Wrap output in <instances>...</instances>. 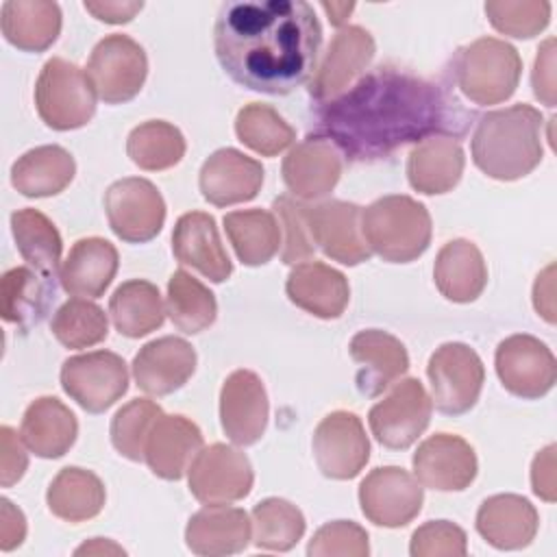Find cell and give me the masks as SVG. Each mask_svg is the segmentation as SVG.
Returning a JSON list of instances; mask_svg holds the SVG:
<instances>
[{"instance_id": "816d5d0a", "label": "cell", "mask_w": 557, "mask_h": 557, "mask_svg": "<svg viewBox=\"0 0 557 557\" xmlns=\"http://www.w3.org/2000/svg\"><path fill=\"white\" fill-rule=\"evenodd\" d=\"M531 85L537 100L555 107V39L548 37L540 48L531 72Z\"/></svg>"}, {"instance_id": "db71d44e", "label": "cell", "mask_w": 557, "mask_h": 557, "mask_svg": "<svg viewBox=\"0 0 557 557\" xmlns=\"http://www.w3.org/2000/svg\"><path fill=\"white\" fill-rule=\"evenodd\" d=\"M26 537V518L24 513L9 500L0 498V550L17 548Z\"/></svg>"}, {"instance_id": "6f0895ef", "label": "cell", "mask_w": 557, "mask_h": 557, "mask_svg": "<svg viewBox=\"0 0 557 557\" xmlns=\"http://www.w3.org/2000/svg\"><path fill=\"white\" fill-rule=\"evenodd\" d=\"M322 9L326 11L329 22L333 26H342L348 20V15L352 13L355 4L352 2H322Z\"/></svg>"}, {"instance_id": "8d00e7d4", "label": "cell", "mask_w": 557, "mask_h": 557, "mask_svg": "<svg viewBox=\"0 0 557 557\" xmlns=\"http://www.w3.org/2000/svg\"><path fill=\"white\" fill-rule=\"evenodd\" d=\"M102 481L85 468L67 466L52 479L46 503L48 509L65 522H85L96 518L104 507Z\"/></svg>"}, {"instance_id": "4dcf8cb0", "label": "cell", "mask_w": 557, "mask_h": 557, "mask_svg": "<svg viewBox=\"0 0 557 557\" xmlns=\"http://www.w3.org/2000/svg\"><path fill=\"white\" fill-rule=\"evenodd\" d=\"M463 165L466 157L459 141L448 135H433L411 148L407 178L420 194H446L459 183Z\"/></svg>"}, {"instance_id": "d6986e66", "label": "cell", "mask_w": 557, "mask_h": 557, "mask_svg": "<svg viewBox=\"0 0 557 557\" xmlns=\"http://www.w3.org/2000/svg\"><path fill=\"white\" fill-rule=\"evenodd\" d=\"M268 394L263 381L252 370H235L220 389L222 431L237 446H250L261 440L268 426Z\"/></svg>"}, {"instance_id": "52a82bcc", "label": "cell", "mask_w": 557, "mask_h": 557, "mask_svg": "<svg viewBox=\"0 0 557 557\" xmlns=\"http://www.w3.org/2000/svg\"><path fill=\"white\" fill-rule=\"evenodd\" d=\"M426 376L431 381V403L435 409L446 416H461L476 405L485 368L468 344L448 342L431 355Z\"/></svg>"}, {"instance_id": "f5cc1de1", "label": "cell", "mask_w": 557, "mask_h": 557, "mask_svg": "<svg viewBox=\"0 0 557 557\" xmlns=\"http://www.w3.org/2000/svg\"><path fill=\"white\" fill-rule=\"evenodd\" d=\"M531 485L533 494L540 496L546 503H553L557 498L555 487V444H548L544 450H540L531 466Z\"/></svg>"}, {"instance_id": "681fc988", "label": "cell", "mask_w": 557, "mask_h": 557, "mask_svg": "<svg viewBox=\"0 0 557 557\" xmlns=\"http://www.w3.org/2000/svg\"><path fill=\"white\" fill-rule=\"evenodd\" d=\"M466 533L448 520H431L413 531L409 553L413 557L433 555H466Z\"/></svg>"}, {"instance_id": "ac0fdd59", "label": "cell", "mask_w": 557, "mask_h": 557, "mask_svg": "<svg viewBox=\"0 0 557 557\" xmlns=\"http://www.w3.org/2000/svg\"><path fill=\"white\" fill-rule=\"evenodd\" d=\"M374 57V39L361 26H342L309 81V96L315 102L331 100L346 91L363 74Z\"/></svg>"}, {"instance_id": "484cf974", "label": "cell", "mask_w": 557, "mask_h": 557, "mask_svg": "<svg viewBox=\"0 0 557 557\" xmlns=\"http://www.w3.org/2000/svg\"><path fill=\"white\" fill-rule=\"evenodd\" d=\"M285 292L296 307L322 320L339 318L350 300L348 278L322 261L298 263L287 276Z\"/></svg>"}, {"instance_id": "277c9868", "label": "cell", "mask_w": 557, "mask_h": 557, "mask_svg": "<svg viewBox=\"0 0 557 557\" xmlns=\"http://www.w3.org/2000/svg\"><path fill=\"white\" fill-rule=\"evenodd\" d=\"M366 244L383 261L409 263L431 244V215L411 196L392 194L374 200L361 211Z\"/></svg>"}, {"instance_id": "2e32d148", "label": "cell", "mask_w": 557, "mask_h": 557, "mask_svg": "<svg viewBox=\"0 0 557 557\" xmlns=\"http://www.w3.org/2000/svg\"><path fill=\"white\" fill-rule=\"evenodd\" d=\"M361 207L346 200H324L307 205L311 239L326 257L344 265H357L370 259L372 250L361 231Z\"/></svg>"}, {"instance_id": "7dc6e473", "label": "cell", "mask_w": 557, "mask_h": 557, "mask_svg": "<svg viewBox=\"0 0 557 557\" xmlns=\"http://www.w3.org/2000/svg\"><path fill=\"white\" fill-rule=\"evenodd\" d=\"M272 213L278 220L281 237H283V250L281 261L287 265H296L313 257L315 244L311 239L309 220H307V205L300 202L294 196H278L272 202Z\"/></svg>"}, {"instance_id": "d6a6232c", "label": "cell", "mask_w": 557, "mask_h": 557, "mask_svg": "<svg viewBox=\"0 0 557 557\" xmlns=\"http://www.w3.org/2000/svg\"><path fill=\"white\" fill-rule=\"evenodd\" d=\"M433 278L446 300L472 302L487 285V265L472 242L453 239L440 248L433 265Z\"/></svg>"}, {"instance_id": "f907efd6", "label": "cell", "mask_w": 557, "mask_h": 557, "mask_svg": "<svg viewBox=\"0 0 557 557\" xmlns=\"http://www.w3.org/2000/svg\"><path fill=\"white\" fill-rule=\"evenodd\" d=\"M26 444L22 437L11 426L0 429V485L11 487L15 485L26 468H28V455H26Z\"/></svg>"}, {"instance_id": "7c38bea8", "label": "cell", "mask_w": 557, "mask_h": 557, "mask_svg": "<svg viewBox=\"0 0 557 557\" xmlns=\"http://www.w3.org/2000/svg\"><path fill=\"white\" fill-rule=\"evenodd\" d=\"M187 479L189 492L198 503L228 505L250 494L255 474L248 457L242 450L215 442L200 448L187 470Z\"/></svg>"}, {"instance_id": "e575fe53", "label": "cell", "mask_w": 557, "mask_h": 557, "mask_svg": "<svg viewBox=\"0 0 557 557\" xmlns=\"http://www.w3.org/2000/svg\"><path fill=\"white\" fill-rule=\"evenodd\" d=\"M74 157L61 146H37L11 165V185L26 198L61 194L74 178Z\"/></svg>"}, {"instance_id": "6da1fadb", "label": "cell", "mask_w": 557, "mask_h": 557, "mask_svg": "<svg viewBox=\"0 0 557 557\" xmlns=\"http://www.w3.org/2000/svg\"><path fill=\"white\" fill-rule=\"evenodd\" d=\"M311 115L315 135L355 163L385 159L433 135L461 137L476 117L450 87L396 65L361 74L339 96L318 102Z\"/></svg>"}, {"instance_id": "f35d334b", "label": "cell", "mask_w": 557, "mask_h": 557, "mask_svg": "<svg viewBox=\"0 0 557 557\" xmlns=\"http://www.w3.org/2000/svg\"><path fill=\"white\" fill-rule=\"evenodd\" d=\"M11 231L22 259L44 276L54 278L63 252L57 226L41 211L26 207L11 213Z\"/></svg>"}, {"instance_id": "8fae6325", "label": "cell", "mask_w": 557, "mask_h": 557, "mask_svg": "<svg viewBox=\"0 0 557 557\" xmlns=\"http://www.w3.org/2000/svg\"><path fill=\"white\" fill-rule=\"evenodd\" d=\"M104 211L111 231L128 244H146L165 222V202L159 189L139 176L120 178L104 191Z\"/></svg>"}, {"instance_id": "1f68e13d", "label": "cell", "mask_w": 557, "mask_h": 557, "mask_svg": "<svg viewBox=\"0 0 557 557\" xmlns=\"http://www.w3.org/2000/svg\"><path fill=\"white\" fill-rule=\"evenodd\" d=\"M57 298L54 278L44 276L35 268L17 265L2 274L0 313L4 322L17 324L22 331L37 326Z\"/></svg>"}, {"instance_id": "836d02e7", "label": "cell", "mask_w": 557, "mask_h": 557, "mask_svg": "<svg viewBox=\"0 0 557 557\" xmlns=\"http://www.w3.org/2000/svg\"><path fill=\"white\" fill-rule=\"evenodd\" d=\"M0 28L17 50L44 52L61 33V9L46 0H7L0 9Z\"/></svg>"}, {"instance_id": "5b68a950", "label": "cell", "mask_w": 557, "mask_h": 557, "mask_svg": "<svg viewBox=\"0 0 557 557\" xmlns=\"http://www.w3.org/2000/svg\"><path fill=\"white\" fill-rule=\"evenodd\" d=\"M520 74L518 50L496 37H481L453 57V83L474 104L505 102L516 91Z\"/></svg>"}, {"instance_id": "9f6ffc18", "label": "cell", "mask_w": 557, "mask_h": 557, "mask_svg": "<svg viewBox=\"0 0 557 557\" xmlns=\"http://www.w3.org/2000/svg\"><path fill=\"white\" fill-rule=\"evenodd\" d=\"M553 274H555V265L550 263L542 274H537V281L533 285V305L535 311L546 320V322H555V300H553Z\"/></svg>"}, {"instance_id": "cb8c5ba5", "label": "cell", "mask_w": 557, "mask_h": 557, "mask_svg": "<svg viewBox=\"0 0 557 557\" xmlns=\"http://www.w3.org/2000/svg\"><path fill=\"white\" fill-rule=\"evenodd\" d=\"M172 252L183 265H191L213 283H224L233 274V263L220 239L215 220L205 211H189L176 220Z\"/></svg>"}, {"instance_id": "b9f144b4", "label": "cell", "mask_w": 557, "mask_h": 557, "mask_svg": "<svg viewBox=\"0 0 557 557\" xmlns=\"http://www.w3.org/2000/svg\"><path fill=\"white\" fill-rule=\"evenodd\" d=\"M235 133L244 146L261 157H276L296 139V131L283 120V115L261 102H250L239 109L235 117Z\"/></svg>"}, {"instance_id": "30bf717a", "label": "cell", "mask_w": 557, "mask_h": 557, "mask_svg": "<svg viewBox=\"0 0 557 557\" xmlns=\"http://www.w3.org/2000/svg\"><path fill=\"white\" fill-rule=\"evenodd\" d=\"M433 403L418 379L398 381L392 392L379 400L370 413V431L374 440L392 450L409 448L429 426Z\"/></svg>"}, {"instance_id": "ee69618b", "label": "cell", "mask_w": 557, "mask_h": 557, "mask_svg": "<svg viewBox=\"0 0 557 557\" xmlns=\"http://www.w3.org/2000/svg\"><path fill=\"white\" fill-rule=\"evenodd\" d=\"M50 331L65 348H89L107 339V313L87 298H72L63 302L52 315Z\"/></svg>"}, {"instance_id": "7402d4cb", "label": "cell", "mask_w": 557, "mask_h": 557, "mask_svg": "<svg viewBox=\"0 0 557 557\" xmlns=\"http://www.w3.org/2000/svg\"><path fill=\"white\" fill-rule=\"evenodd\" d=\"M283 181L298 200H318L333 191L342 174L337 148L318 135H307L283 159Z\"/></svg>"}, {"instance_id": "ab89813d", "label": "cell", "mask_w": 557, "mask_h": 557, "mask_svg": "<svg viewBox=\"0 0 557 557\" xmlns=\"http://www.w3.org/2000/svg\"><path fill=\"white\" fill-rule=\"evenodd\" d=\"M165 313L172 324L185 335H196L209 329L218 315L213 292L185 270H176L168 281Z\"/></svg>"}, {"instance_id": "7bdbcfd3", "label": "cell", "mask_w": 557, "mask_h": 557, "mask_svg": "<svg viewBox=\"0 0 557 557\" xmlns=\"http://www.w3.org/2000/svg\"><path fill=\"white\" fill-rule=\"evenodd\" d=\"M252 542L265 550H289L305 533L302 511L285 498H265L252 509Z\"/></svg>"}, {"instance_id": "11a10c76", "label": "cell", "mask_w": 557, "mask_h": 557, "mask_svg": "<svg viewBox=\"0 0 557 557\" xmlns=\"http://www.w3.org/2000/svg\"><path fill=\"white\" fill-rule=\"evenodd\" d=\"M83 7L100 22L126 24L144 9V2L141 0H100V2H83Z\"/></svg>"}, {"instance_id": "9a60e30c", "label": "cell", "mask_w": 557, "mask_h": 557, "mask_svg": "<svg viewBox=\"0 0 557 557\" xmlns=\"http://www.w3.org/2000/svg\"><path fill=\"white\" fill-rule=\"evenodd\" d=\"M420 481L398 466L374 468L359 485L363 516L376 527L398 529L409 524L422 509Z\"/></svg>"}, {"instance_id": "ffe728a7", "label": "cell", "mask_w": 557, "mask_h": 557, "mask_svg": "<svg viewBox=\"0 0 557 557\" xmlns=\"http://www.w3.org/2000/svg\"><path fill=\"white\" fill-rule=\"evenodd\" d=\"M348 352L359 366L355 379L357 389L368 398L383 394L409 370V355L405 344L381 329L359 331L350 339Z\"/></svg>"}, {"instance_id": "d590c367", "label": "cell", "mask_w": 557, "mask_h": 557, "mask_svg": "<svg viewBox=\"0 0 557 557\" xmlns=\"http://www.w3.org/2000/svg\"><path fill=\"white\" fill-rule=\"evenodd\" d=\"M109 313L117 333L131 339L157 331L165 320L159 287L144 278L122 283L109 298Z\"/></svg>"}, {"instance_id": "680465c9", "label": "cell", "mask_w": 557, "mask_h": 557, "mask_svg": "<svg viewBox=\"0 0 557 557\" xmlns=\"http://www.w3.org/2000/svg\"><path fill=\"white\" fill-rule=\"evenodd\" d=\"M109 550H113V553H124V548H120V546H115V544H111V542H107V540H102V537H94L89 544L78 546V548H76V555H83V553L94 555V553H109Z\"/></svg>"}, {"instance_id": "4fadbf2b", "label": "cell", "mask_w": 557, "mask_h": 557, "mask_svg": "<svg viewBox=\"0 0 557 557\" xmlns=\"http://www.w3.org/2000/svg\"><path fill=\"white\" fill-rule=\"evenodd\" d=\"M313 457L326 479H355L370 459V440L352 411H331L320 420L311 440Z\"/></svg>"}, {"instance_id": "74e56055", "label": "cell", "mask_w": 557, "mask_h": 557, "mask_svg": "<svg viewBox=\"0 0 557 557\" xmlns=\"http://www.w3.org/2000/svg\"><path fill=\"white\" fill-rule=\"evenodd\" d=\"M224 231L244 265H263L278 252L281 226L272 211H231L224 215Z\"/></svg>"}, {"instance_id": "c3c4849f", "label": "cell", "mask_w": 557, "mask_h": 557, "mask_svg": "<svg viewBox=\"0 0 557 557\" xmlns=\"http://www.w3.org/2000/svg\"><path fill=\"white\" fill-rule=\"evenodd\" d=\"M370 553L368 533L357 522L350 520H335L320 527L309 546L307 555L311 557H326V555H352L363 557Z\"/></svg>"}, {"instance_id": "44dd1931", "label": "cell", "mask_w": 557, "mask_h": 557, "mask_svg": "<svg viewBox=\"0 0 557 557\" xmlns=\"http://www.w3.org/2000/svg\"><path fill=\"white\" fill-rule=\"evenodd\" d=\"M196 370V350L183 337L165 335L139 348L133 359V376L141 392L168 396L181 389Z\"/></svg>"}, {"instance_id": "7a4b0ae2", "label": "cell", "mask_w": 557, "mask_h": 557, "mask_svg": "<svg viewBox=\"0 0 557 557\" xmlns=\"http://www.w3.org/2000/svg\"><path fill=\"white\" fill-rule=\"evenodd\" d=\"M213 46L233 83L285 96L311 81L322 26L305 0H233L218 11Z\"/></svg>"}, {"instance_id": "5bb4252c", "label": "cell", "mask_w": 557, "mask_h": 557, "mask_svg": "<svg viewBox=\"0 0 557 557\" xmlns=\"http://www.w3.org/2000/svg\"><path fill=\"white\" fill-rule=\"evenodd\" d=\"M494 363L503 387L527 400L548 394L557 379V363L550 348L524 333L503 339L496 348Z\"/></svg>"}, {"instance_id": "ba28073f", "label": "cell", "mask_w": 557, "mask_h": 557, "mask_svg": "<svg viewBox=\"0 0 557 557\" xmlns=\"http://www.w3.org/2000/svg\"><path fill=\"white\" fill-rule=\"evenodd\" d=\"M87 76L100 100L122 104L141 91L148 76V57L135 39L113 33L94 46Z\"/></svg>"}, {"instance_id": "f1b7e54d", "label": "cell", "mask_w": 557, "mask_h": 557, "mask_svg": "<svg viewBox=\"0 0 557 557\" xmlns=\"http://www.w3.org/2000/svg\"><path fill=\"white\" fill-rule=\"evenodd\" d=\"M117 250L102 237L78 239L59 272L61 287L78 298H100L117 272Z\"/></svg>"}, {"instance_id": "603a6c76", "label": "cell", "mask_w": 557, "mask_h": 557, "mask_svg": "<svg viewBox=\"0 0 557 557\" xmlns=\"http://www.w3.org/2000/svg\"><path fill=\"white\" fill-rule=\"evenodd\" d=\"M263 174L257 159L235 148H220L202 163L198 187L207 202L228 207L252 200L263 185Z\"/></svg>"}, {"instance_id": "83f0119b", "label": "cell", "mask_w": 557, "mask_h": 557, "mask_svg": "<svg viewBox=\"0 0 557 557\" xmlns=\"http://www.w3.org/2000/svg\"><path fill=\"white\" fill-rule=\"evenodd\" d=\"M252 540V522L239 507L207 505L194 513L185 529L187 548L196 555H233Z\"/></svg>"}, {"instance_id": "8992f818", "label": "cell", "mask_w": 557, "mask_h": 557, "mask_svg": "<svg viewBox=\"0 0 557 557\" xmlns=\"http://www.w3.org/2000/svg\"><path fill=\"white\" fill-rule=\"evenodd\" d=\"M96 96L87 70L59 57L44 63L35 85L37 113L54 131L85 126L96 113Z\"/></svg>"}, {"instance_id": "f6af8a7d", "label": "cell", "mask_w": 557, "mask_h": 557, "mask_svg": "<svg viewBox=\"0 0 557 557\" xmlns=\"http://www.w3.org/2000/svg\"><path fill=\"white\" fill-rule=\"evenodd\" d=\"M161 413V407L148 398H135L126 403L111 420L113 448L131 461H141L146 437Z\"/></svg>"}, {"instance_id": "9c48e42d", "label": "cell", "mask_w": 557, "mask_h": 557, "mask_svg": "<svg viewBox=\"0 0 557 557\" xmlns=\"http://www.w3.org/2000/svg\"><path fill=\"white\" fill-rule=\"evenodd\" d=\"M63 392L85 411L102 413L128 389V368L111 350L74 355L61 366Z\"/></svg>"}, {"instance_id": "3957f363", "label": "cell", "mask_w": 557, "mask_h": 557, "mask_svg": "<svg viewBox=\"0 0 557 557\" xmlns=\"http://www.w3.org/2000/svg\"><path fill=\"white\" fill-rule=\"evenodd\" d=\"M542 113L531 104L487 111L472 135L474 165L496 181H518L531 174L544 154Z\"/></svg>"}, {"instance_id": "f546056e", "label": "cell", "mask_w": 557, "mask_h": 557, "mask_svg": "<svg viewBox=\"0 0 557 557\" xmlns=\"http://www.w3.org/2000/svg\"><path fill=\"white\" fill-rule=\"evenodd\" d=\"M76 416L54 396L35 398L20 424V437L26 448L44 459L63 457L76 442Z\"/></svg>"}, {"instance_id": "e0dca14e", "label": "cell", "mask_w": 557, "mask_h": 557, "mask_svg": "<svg viewBox=\"0 0 557 557\" xmlns=\"http://www.w3.org/2000/svg\"><path fill=\"white\" fill-rule=\"evenodd\" d=\"M413 476L422 487L437 492L466 490L479 470L474 448L459 435L435 433L413 453Z\"/></svg>"}, {"instance_id": "bcb514c9", "label": "cell", "mask_w": 557, "mask_h": 557, "mask_svg": "<svg viewBox=\"0 0 557 557\" xmlns=\"http://www.w3.org/2000/svg\"><path fill=\"white\" fill-rule=\"evenodd\" d=\"M485 15L498 33L516 39H531L548 26L550 2L490 0L485 2Z\"/></svg>"}, {"instance_id": "4316f807", "label": "cell", "mask_w": 557, "mask_h": 557, "mask_svg": "<svg viewBox=\"0 0 557 557\" xmlns=\"http://www.w3.org/2000/svg\"><path fill=\"white\" fill-rule=\"evenodd\" d=\"M537 524L535 507L518 494L490 496L476 511L479 535L500 550L529 546L537 533Z\"/></svg>"}, {"instance_id": "60d3db41", "label": "cell", "mask_w": 557, "mask_h": 557, "mask_svg": "<svg viewBox=\"0 0 557 557\" xmlns=\"http://www.w3.org/2000/svg\"><path fill=\"white\" fill-rule=\"evenodd\" d=\"M183 133L165 120H148L135 126L126 139L131 161L148 172L174 168L185 157Z\"/></svg>"}, {"instance_id": "d4e9b609", "label": "cell", "mask_w": 557, "mask_h": 557, "mask_svg": "<svg viewBox=\"0 0 557 557\" xmlns=\"http://www.w3.org/2000/svg\"><path fill=\"white\" fill-rule=\"evenodd\" d=\"M200 448L202 433L189 418L161 413L146 437L144 461L152 474L165 481H178L189 470Z\"/></svg>"}]
</instances>
